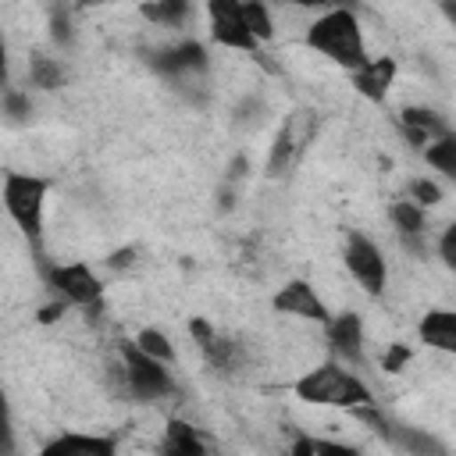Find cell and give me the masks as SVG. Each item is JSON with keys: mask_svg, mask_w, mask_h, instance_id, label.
<instances>
[{"mask_svg": "<svg viewBox=\"0 0 456 456\" xmlns=\"http://www.w3.org/2000/svg\"><path fill=\"white\" fill-rule=\"evenodd\" d=\"M306 46L321 50L328 61H335L342 68H353V71L367 64L360 21L349 7H331L328 14H321L306 32Z\"/></svg>", "mask_w": 456, "mask_h": 456, "instance_id": "obj_1", "label": "cell"}, {"mask_svg": "<svg viewBox=\"0 0 456 456\" xmlns=\"http://www.w3.org/2000/svg\"><path fill=\"white\" fill-rule=\"evenodd\" d=\"M292 392L303 399V403H314V406H342V410H356V406H367L374 403L370 388L363 381H356L349 370H342L338 363H321L317 370H306Z\"/></svg>", "mask_w": 456, "mask_h": 456, "instance_id": "obj_2", "label": "cell"}, {"mask_svg": "<svg viewBox=\"0 0 456 456\" xmlns=\"http://www.w3.org/2000/svg\"><path fill=\"white\" fill-rule=\"evenodd\" d=\"M46 189H50V182L36 178V175L11 171L4 178V207H7V214L18 221V228L32 242H39V235H43V200H46Z\"/></svg>", "mask_w": 456, "mask_h": 456, "instance_id": "obj_3", "label": "cell"}, {"mask_svg": "<svg viewBox=\"0 0 456 456\" xmlns=\"http://www.w3.org/2000/svg\"><path fill=\"white\" fill-rule=\"evenodd\" d=\"M125 378H128V388L142 399H160L167 395L175 385H171V374L164 370V360L142 353L135 342L125 346Z\"/></svg>", "mask_w": 456, "mask_h": 456, "instance_id": "obj_4", "label": "cell"}, {"mask_svg": "<svg viewBox=\"0 0 456 456\" xmlns=\"http://www.w3.org/2000/svg\"><path fill=\"white\" fill-rule=\"evenodd\" d=\"M346 267H349V274L360 281L363 292L378 296V292L385 289V278H388L385 256H381V249H378L367 235L353 232V235L346 239Z\"/></svg>", "mask_w": 456, "mask_h": 456, "instance_id": "obj_5", "label": "cell"}, {"mask_svg": "<svg viewBox=\"0 0 456 456\" xmlns=\"http://www.w3.org/2000/svg\"><path fill=\"white\" fill-rule=\"evenodd\" d=\"M207 14H210V36L221 46L249 50V53L256 50V36L242 18V0H207Z\"/></svg>", "mask_w": 456, "mask_h": 456, "instance_id": "obj_6", "label": "cell"}, {"mask_svg": "<svg viewBox=\"0 0 456 456\" xmlns=\"http://www.w3.org/2000/svg\"><path fill=\"white\" fill-rule=\"evenodd\" d=\"M50 285L68 299V303H78V306H100V296H103V285L100 278L86 267V264H64V267H53L50 271Z\"/></svg>", "mask_w": 456, "mask_h": 456, "instance_id": "obj_7", "label": "cell"}, {"mask_svg": "<svg viewBox=\"0 0 456 456\" xmlns=\"http://www.w3.org/2000/svg\"><path fill=\"white\" fill-rule=\"evenodd\" d=\"M274 310L278 314H292V317H303V321H317V324H328L331 321V314H328V306L321 303V296L314 292V285L310 281H303V278H292L289 285H281L278 292H274Z\"/></svg>", "mask_w": 456, "mask_h": 456, "instance_id": "obj_8", "label": "cell"}, {"mask_svg": "<svg viewBox=\"0 0 456 456\" xmlns=\"http://www.w3.org/2000/svg\"><path fill=\"white\" fill-rule=\"evenodd\" d=\"M395 68H399L395 57H374V61H367L363 68L353 71V86H356V93L367 96L370 103H381V100L388 96V89H392Z\"/></svg>", "mask_w": 456, "mask_h": 456, "instance_id": "obj_9", "label": "cell"}, {"mask_svg": "<svg viewBox=\"0 0 456 456\" xmlns=\"http://www.w3.org/2000/svg\"><path fill=\"white\" fill-rule=\"evenodd\" d=\"M328 342L346 360H360L363 356V321H360V314H353V310L335 314L328 321Z\"/></svg>", "mask_w": 456, "mask_h": 456, "instance_id": "obj_10", "label": "cell"}, {"mask_svg": "<svg viewBox=\"0 0 456 456\" xmlns=\"http://www.w3.org/2000/svg\"><path fill=\"white\" fill-rule=\"evenodd\" d=\"M417 335H420L424 346L456 356V310H431V314L417 324Z\"/></svg>", "mask_w": 456, "mask_h": 456, "instance_id": "obj_11", "label": "cell"}, {"mask_svg": "<svg viewBox=\"0 0 456 456\" xmlns=\"http://www.w3.org/2000/svg\"><path fill=\"white\" fill-rule=\"evenodd\" d=\"M399 125H403V135H406L413 146H424V142H435L438 135H445L442 118H438L435 110H424V107H403Z\"/></svg>", "mask_w": 456, "mask_h": 456, "instance_id": "obj_12", "label": "cell"}, {"mask_svg": "<svg viewBox=\"0 0 456 456\" xmlns=\"http://www.w3.org/2000/svg\"><path fill=\"white\" fill-rule=\"evenodd\" d=\"M160 71L167 75H182V71H203L207 68V50L200 43H178L171 50H164L157 61H153Z\"/></svg>", "mask_w": 456, "mask_h": 456, "instance_id": "obj_13", "label": "cell"}, {"mask_svg": "<svg viewBox=\"0 0 456 456\" xmlns=\"http://www.w3.org/2000/svg\"><path fill=\"white\" fill-rule=\"evenodd\" d=\"M46 456H68V452H114V442L110 438H96V435H64V438H53L46 449Z\"/></svg>", "mask_w": 456, "mask_h": 456, "instance_id": "obj_14", "label": "cell"}, {"mask_svg": "<svg viewBox=\"0 0 456 456\" xmlns=\"http://www.w3.org/2000/svg\"><path fill=\"white\" fill-rule=\"evenodd\" d=\"M164 449H167L171 456H203V442H200L196 428L185 424V420H167Z\"/></svg>", "mask_w": 456, "mask_h": 456, "instance_id": "obj_15", "label": "cell"}, {"mask_svg": "<svg viewBox=\"0 0 456 456\" xmlns=\"http://www.w3.org/2000/svg\"><path fill=\"white\" fill-rule=\"evenodd\" d=\"M424 157L431 167H438L442 175H449L456 182V135H438L431 146H424Z\"/></svg>", "mask_w": 456, "mask_h": 456, "instance_id": "obj_16", "label": "cell"}, {"mask_svg": "<svg viewBox=\"0 0 456 456\" xmlns=\"http://www.w3.org/2000/svg\"><path fill=\"white\" fill-rule=\"evenodd\" d=\"M388 217H392V224L399 228V235H420V232H424V210H420V203L395 200V203L388 207Z\"/></svg>", "mask_w": 456, "mask_h": 456, "instance_id": "obj_17", "label": "cell"}, {"mask_svg": "<svg viewBox=\"0 0 456 456\" xmlns=\"http://www.w3.org/2000/svg\"><path fill=\"white\" fill-rule=\"evenodd\" d=\"M142 14L150 21H160V25H182L185 14H189V0H153V4H142Z\"/></svg>", "mask_w": 456, "mask_h": 456, "instance_id": "obj_18", "label": "cell"}, {"mask_svg": "<svg viewBox=\"0 0 456 456\" xmlns=\"http://www.w3.org/2000/svg\"><path fill=\"white\" fill-rule=\"evenodd\" d=\"M292 150H296V132H292V121H285L274 135V150H271V160H267V171L271 175H281L292 160Z\"/></svg>", "mask_w": 456, "mask_h": 456, "instance_id": "obj_19", "label": "cell"}, {"mask_svg": "<svg viewBox=\"0 0 456 456\" xmlns=\"http://www.w3.org/2000/svg\"><path fill=\"white\" fill-rule=\"evenodd\" d=\"M242 18H246V25H249V32H253L256 39H271V36H274L271 14H267V7H264L260 0H242Z\"/></svg>", "mask_w": 456, "mask_h": 456, "instance_id": "obj_20", "label": "cell"}, {"mask_svg": "<svg viewBox=\"0 0 456 456\" xmlns=\"http://www.w3.org/2000/svg\"><path fill=\"white\" fill-rule=\"evenodd\" d=\"M203 353H207V360H210L214 367H221V370H228V367L239 363V346H235L232 338H221V335H214V338L203 346Z\"/></svg>", "mask_w": 456, "mask_h": 456, "instance_id": "obj_21", "label": "cell"}, {"mask_svg": "<svg viewBox=\"0 0 456 456\" xmlns=\"http://www.w3.org/2000/svg\"><path fill=\"white\" fill-rule=\"evenodd\" d=\"M135 346L142 349V353H150V356H157V360H175V349H171V342L157 331V328H142L139 335H135Z\"/></svg>", "mask_w": 456, "mask_h": 456, "instance_id": "obj_22", "label": "cell"}, {"mask_svg": "<svg viewBox=\"0 0 456 456\" xmlns=\"http://www.w3.org/2000/svg\"><path fill=\"white\" fill-rule=\"evenodd\" d=\"M28 71H32V86H39V89H57L61 78H64V71H61L57 61H50V57H36Z\"/></svg>", "mask_w": 456, "mask_h": 456, "instance_id": "obj_23", "label": "cell"}, {"mask_svg": "<svg viewBox=\"0 0 456 456\" xmlns=\"http://www.w3.org/2000/svg\"><path fill=\"white\" fill-rule=\"evenodd\" d=\"M296 456H310V452H338V456H349L353 449L349 445H338V442H317V438H299L292 445Z\"/></svg>", "mask_w": 456, "mask_h": 456, "instance_id": "obj_24", "label": "cell"}, {"mask_svg": "<svg viewBox=\"0 0 456 456\" xmlns=\"http://www.w3.org/2000/svg\"><path fill=\"white\" fill-rule=\"evenodd\" d=\"M410 196H413L420 207H424V203L435 207V203L442 200V189H438L435 182H428V178H413V182H410Z\"/></svg>", "mask_w": 456, "mask_h": 456, "instance_id": "obj_25", "label": "cell"}, {"mask_svg": "<svg viewBox=\"0 0 456 456\" xmlns=\"http://www.w3.org/2000/svg\"><path fill=\"white\" fill-rule=\"evenodd\" d=\"M406 363H410V349H406V346H399V342L381 356V370H385V374H399Z\"/></svg>", "mask_w": 456, "mask_h": 456, "instance_id": "obj_26", "label": "cell"}, {"mask_svg": "<svg viewBox=\"0 0 456 456\" xmlns=\"http://www.w3.org/2000/svg\"><path fill=\"white\" fill-rule=\"evenodd\" d=\"M438 253H442V260L456 271V224H449V228H445V235L438 239Z\"/></svg>", "mask_w": 456, "mask_h": 456, "instance_id": "obj_27", "label": "cell"}, {"mask_svg": "<svg viewBox=\"0 0 456 456\" xmlns=\"http://www.w3.org/2000/svg\"><path fill=\"white\" fill-rule=\"evenodd\" d=\"M399 445L417 449V452H428V449L442 452V445H438V442H431V438H424V435H413V431H403V435H399Z\"/></svg>", "mask_w": 456, "mask_h": 456, "instance_id": "obj_28", "label": "cell"}, {"mask_svg": "<svg viewBox=\"0 0 456 456\" xmlns=\"http://www.w3.org/2000/svg\"><path fill=\"white\" fill-rule=\"evenodd\" d=\"M189 335H192V338L200 342V349H203V346H207V342H210L217 331L210 328V321H203V317H192V321H189Z\"/></svg>", "mask_w": 456, "mask_h": 456, "instance_id": "obj_29", "label": "cell"}, {"mask_svg": "<svg viewBox=\"0 0 456 456\" xmlns=\"http://www.w3.org/2000/svg\"><path fill=\"white\" fill-rule=\"evenodd\" d=\"M7 114L11 118H25L28 114V96H21V93H7Z\"/></svg>", "mask_w": 456, "mask_h": 456, "instance_id": "obj_30", "label": "cell"}, {"mask_svg": "<svg viewBox=\"0 0 456 456\" xmlns=\"http://www.w3.org/2000/svg\"><path fill=\"white\" fill-rule=\"evenodd\" d=\"M61 314H64V303H46L39 310V324H53V321H61Z\"/></svg>", "mask_w": 456, "mask_h": 456, "instance_id": "obj_31", "label": "cell"}, {"mask_svg": "<svg viewBox=\"0 0 456 456\" xmlns=\"http://www.w3.org/2000/svg\"><path fill=\"white\" fill-rule=\"evenodd\" d=\"M132 260H135V249H132V246H125V249L110 253V267H118V271H121V267H128Z\"/></svg>", "mask_w": 456, "mask_h": 456, "instance_id": "obj_32", "label": "cell"}, {"mask_svg": "<svg viewBox=\"0 0 456 456\" xmlns=\"http://www.w3.org/2000/svg\"><path fill=\"white\" fill-rule=\"evenodd\" d=\"M289 4H299V7H331L338 0H289Z\"/></svg>", "mask_w": 456, "mask_h": 456, "instance_id": "obj_33", "label": "cell"}, {"mask_svg": "<svg viewBox=\"0 0 456 456\" xmlns=\"http://www.w3.org/2000/svg\"><path fill=\"white\" fill-rule=\"evenodd\" d=\"M442 14H445V18L456 25V0H442Z\"/></svg>", "mask_w": 456, "mask_h": 456, "instance_id": "obj_34", "label": "cell"}]
</instances>
